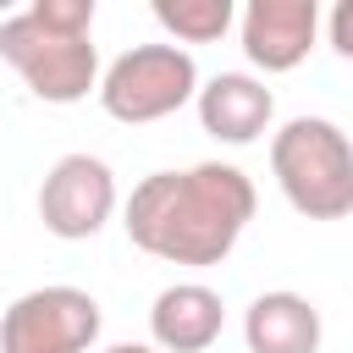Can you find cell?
Instances as JSON below:
<instances>
[{
  "label": "cell",
  "instance_id": "10",
  "mask_svg": "<svg viewBox=\"0 0 353 353\" xmlns=\"http://www.w3.org/2000/svg\"><path fill=\"white\" fill-rule=\"evenodd\" d=\"M248 353H314L320 347V309L303 292H259L243 314Z\"/></svg>",
  "mask_w": 353,
  "mask_h": 353
},
{
  "label": "cell",
  "instance_id": "14",
  "mask_svg": "<svg viewBox=\"0 0 353 353\" xmlns=\"http://www.w3.org/2000/svg\"><path fill=\"white\" fill-rule=\"evenodd\" d=\"M105 353H154L149 342H116V347H105Z\"/></svg>",
  "mask_w": 353,
  "mask_h": 353
},
{
  "label": "cell",
  "instance_id": "1",
  "mask_svg": "<svg viewBox=\"0 0 353 353\" xmlns=\"http://www.w3.org/2000/svg\"><path fill=\"white\" fill-rule=\"evenodd\" d=\"M259 193L243 165L204 160L188 171H149L127 199V237L132 248L165 265H221L243 226L254 221Z\"/></svg>",
  "mask_w": 353,
  "mask_h": 353
},
{
  "label": "cell",
  "instance_id": "6",
  "mask_svg": "<svg viewBox=\"0 0 353 353\" xmlns=\"http://www.w3.org/2000/svg\"><path fill=\"white\" fill-rule=\"evenodd\" d=\"M116 215V171L99 154H61L39 182V221L61 243L94 237Z\"/></svg>",
  "mask_w": 353,
  "mask_h": 353
},
{
  "label": "cell",
  "instance_id": "5",
  "mask_svg": "<svg viewBox=\"0 0 353 353\" xmlns=\"http://www.w3.org/2000/svg\"><path fill=\"white\" fill-rule=\"evenodd\" d=\"M99 303L83 287H33L0 314V353H88Z\"/></svg>",
  "mask_w": 353,
  "mask_h": 353
},
{
  "label": "cell",
  "instance_id": "7",
  "mask_svg": "<svg viewBox=\"0 0 353 353\" xmlns=\"http://www.w3.org/2000/svg\"><path fill=\"white\" fill-rule=\"evenodd\" d=\"M320 39L314 0H248L243 6V55L259 72H292Z\"/></svg>",
  "mask_w": 353,
  "mask_h": 353
},
{
  "label": "cell",
  "instance_id": "4",
  "mask_svg": "<svg viewBox=\"0 0 353 353\" xmlns=\"http://www.w3.org/2000/svg\"><path fill=\"white\" fill-rule=\"evenodd\" d=\"M94 94H99V105H105L110 121L149 127V121L176 116L199 94V66L176 44H132V50H121L105 66V77L94 83Z\"/></svg>",
  "mask_w": 353,
  "mask_h": 353
},
{
  "label": "cell",
  "instance_id": "2",
  "mask_svg": "<svg viewBox=\"0 0 353 353\" xmlns=\"http://www.w3.org/2000/svg\"><path fill=\"white\" fill-rule=\"evenodd\" d=\"M270 171L287 204L309 221H342L353 210V143L331 116H292L270 132Z\"/></svg>",
  "mask_w": 353,
  "mask_h": 353
},
{
  "label": "cell",
  "instance_id": "8",
  "mask_svg": "<svg viewBox=\"0 0 353 353\" xmlns=\"http://www.w3.org/2000/svg\"><path fill=\"white\" fill-rule=\"evenodd\" d=\"M193 105H199V127L221 143H254L259 132H270L276 116V94L248 72H215L210 83H199Z\"/></svg>",
  "mask_w": 353,
  "mask_h": 353
},
{
  "label": "cell",
  "instance_id": "9",
  "mask_svg": "<svg viewBox=\"0 0 353 353\" xmlns=\"http://www.w3.org/2000/svg\"><path fill=\"white\" fill-rule=\"evenodd\" d=\"M221 325H226V303L204 281H171L149 309L154 353H204V347H215Z\"/></svg>",
  "mask_w": 353,
  "mask_h": 353
},
{
  "label": "cell",
  "instance_id": "3",
  "mask_svg": "<svg viewBox=\"0 0 353 353\" xmlns=\"http://www.w3.org/2000/svg\"><path fill=\"white\" fill-rule=\"evenodd\" d=\"M0 61L33 88L44 105H77L99 83V50L94 33H61L44 28L33 11H17L0 22Z\"/></svg>",
  "mask_w": 353,
  "mask_h": 353
},
{
  "label": "cell",
  "instance_id": "12",
  "mask_svg": "<svg viewBox=\"0 0 353 353\" xmlns=\"http://www.w3.org/2000/svg\"><path fill=\"white\" fill-rule=\"evenodd\" d=\"M28 11L61 33H94V0H33Z\"/></svg>",
  "mask_w": 353,
  "mask_h": 353
},
{
  "label": "cell",
  "instance_id": "11",
  "mask_svg": "<svg viewBox=\"0 0 353 353\" xmlns=\"http://www.w3.org/2000/svg\"><path fill=\"white\" fill-rule=\"evenodd\" d=\"M232 17H237L232 0H154V22L176 39V50L182 44H215V39H226Z\"/></svg>",
  "mask_w": 353,
  "mask_h": 353
},
{
  "label": "cell",
  "instance_id": "13",
  "mask_svg": "<svg viewBox=\"0 0 353 353\" xmlns=\"http://www.w3.org/2000/svg\"><path fill=\"white\" fill-rule=\"evenodd\" d=\"M331 50L336 55H353V6H336L331 11Z\"/></svg>",
  "mask_w": 353,
  "mask_h": 353
}]
</instances>
